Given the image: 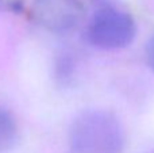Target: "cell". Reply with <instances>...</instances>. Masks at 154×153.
I'll return each mask as SVG.
<instances>
[{
	"mask_svg": "<svg viewBox=\"0 0 154 153\" xmlns=\"http://www.w3.org/2000/svg\"><path fill=\"white\" fill-rule=\"evenodd\" d=\"M76 70V62L72 54L61 53L54 62V77L60 86H68L73 80Z\"/></svg>",
	"mask_w": 154,
	"mask_h": 153,
	"instance_id": "5b68a950",
	"label": "cell"
},
{
	"mask_svg": "<svg viewBox=\"0 0 154 153\" xmlns=\"http://www.w3.org/2000/svg\"><path fill=\"white\" fill-rule=\"evenodd\" d=\"M145 57H146V62L149 68L154 72V34L149 38L146 43V49H145Z\"/></svg>",
	"mask_w": 154,
	"mask_h": 153,
	"instance_id": "8992f818",
	"label": "cell"
},
{
	"mask_svg": "<svg viewBox=\"0 0 154 153\" xmlns=\"http://www.w3.org/2000/svg\"><path fill=\"white\" fill-rule=\"evenodd\" d=\"M135 31V20L130 14L106 5L93 14L87 29V38L97 49L115 50L130 45Z\"/></svg>",
	"mask_w": 154,
	"mask_h": 153,
	"instance_id": "7a4b0ae2",
	"label": "cell"
},
{
	"mask_svg": "<svg viewBox=\"0 0 154 153\" xmlns=\"http://www.w3.org/2000/svg\"><path fill=\"white\" fill-rule=\"evenodd\" d=\"M31 12L35 22L45 30L65 34L79 26L84 8L80 0H34Z\"/></svg>",
	"mask_w": 154,
	"mask_h": 153,
	"instance_id": "3957f363",
	"label": "cell"
},
{
	"mask_svg": "<svg viewBox=\"0 0 154 153\" xmlns=\"http://www.w3.org/2000/svg\"><path fill=\"white\" fill-rule=\"evenodd\" d=\"M23 4V0H0V7L8 10H19Z\"/></svg>",
	"mask_w": 154,
	"mask_h": 153,
	"instance_id": "52a82bcc",
	"label": "cell"
},
{
	"mask_svg": "<svg viewBox=\"0 0 154 153\" xmlns=\"http://www.w3.org/2000/svg\"><path fill=\"white\" fill-rule=\"evenodd\" d=\"M19 129L15 117L10 110L0 106V153H5L15 146Z\"/></svg>",
	"mask_w": 154,
	"mask_h": 153,
	"instance_id": "277c9868",
	"label": "cell"
},
{
	"mask_svg": "<svg viewBox=\"0 0 154 153\" xmlns=\"http://www.w3.org/2000/svg\"><path fill=\"white\" fill-rule=\"evenodd\" d=\"M68 144L72 153H123L125 129L114 113L92 108L73 119Z\"/></svg>",
	"mask_w": 154,
	"mask_h": 153,
	"instance_id": "6da1fadb",
	"label": "cell"
}]
</instances>
